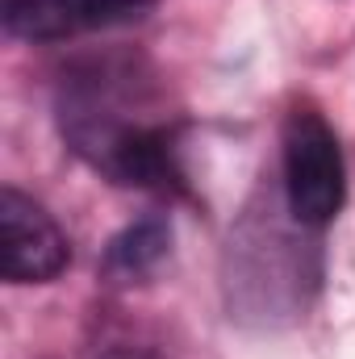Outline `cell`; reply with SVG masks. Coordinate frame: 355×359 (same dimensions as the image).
Here are the masks:
<instances>
[{"mask_svg":"<svg viewBox=\"0 0 355 359\" xmlns=\"http://www.w3.org/2000/svg\"><path fill=\"white\" fill-rule=\"evenodd\" d=\"M59 126L67 147L92 172L138 192H184V168L176 155V130L151 109V96L134 72L92 63L63 84Z\"/></svg>","mask_w":355,"mask_h":359,"instance_id":"obj_1","label":"cell"},{"mask_svg":"<svg viewBox=\"0 0 355 359\" xmlns=\"http://www.w3.org/2000/svg\"><path fill=\"white\" fill-rule=\"evenodd\" d=\"M280 184L284 209L301 230H322L339 217L347 201V168L343 147L322 113L293 109L280 138Z\"/></svg>","mask_w":355,"mask_h":359,"instance_id":"obj_2","label":"cell"},{"mask_svg":"<svg viewBox=\"0 0 355 359\" xmlns=\"http://www.w3.org/2000/svg\"><path fill=\"white\" fill-rule=\"evenodd\" d=\"M72 247L59 222L21 188H0V276L8 284H51L67 268Z\"/></svg>","mask_w":355,"mask_h":359,"instance_id":"obj_3","label":"cell"},{"mask_svg":"<svg viewBox=\"0 0 355 359\" xmlns=\"http://www.w3.org/2000/svg\"><path fill=\"white\" fill-rule=\"evenodd\" d=\"M155 0H4V34L17 42H67L142 21Z\"/></svg>","mask_w":355,"mask_h":359,"instance_id":"obj_4","label":"cell"},{"mask_svg":"<svg viewBox=\"0 0 355 359\" xmlns=\"http://www.w3.org/2000/svg\"><path fill=\"white\" fill-rule=\"evenodd\" d=\"M168 251H172V226L163 217H142L109 243L100 271L113 284H134V280H147L168 259Z\"/></svg>","mask_w":355,"mask_h":359,"instance_id":"obj_5","label":"cell"},{"mask_svg":"<svg viewBox=\"0 0 355 359\" xmlns=\"http://www.w3.org/2000/svg\"><path fill=\"white\" fill-rule=\"evenodd\" d=\"M96 359H163V355L151 351V347H109V351H100Z\"/></svg>","mask_w":355,"mask_h":359,"instance_id":"obj_6","label":"cell"}]
</instances>
